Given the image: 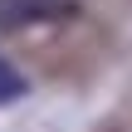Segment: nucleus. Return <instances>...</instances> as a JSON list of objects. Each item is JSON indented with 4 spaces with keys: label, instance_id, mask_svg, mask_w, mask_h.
I'll list each match as a JSON object with an SVG mask.
<instances>
[{
    "label": "nucleus",
    "instance_id": "1",
    "mask_svg": "<svg viewBox=\"0 0 132 132\" xmlns=\"http://www.w3.org/2000/svg\"><path fill=\"white\" fill-rule=\"evenodd\" d=\"M73 15H78L73 0H0V29H20L39 20H73Z\"/></svg>",
    "mask_w": 132,
    "mask_h": 132
},
{
    "label": "nucleus",
    "instance_id": "2",
    "mask_svg": "<svg viewBox=\"0 0 132 132\" xmlns=\"http://www.w3.org/2000/svg\"><path fill=\"white\" fill-rule=\"evenodd\" d=\"M24 93H29V78H24V73L0 54V108H5V103H20Z\"/></svg>",
    "mask_w": 132,
    "mask_h": 132
}]
</instances>
